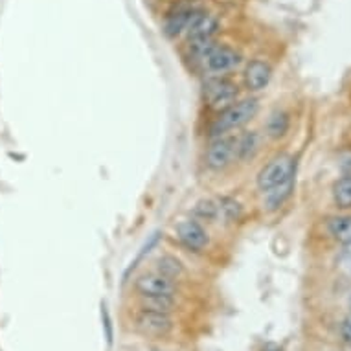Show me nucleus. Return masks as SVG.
I'll return each mask as SVG.
<instances>
[{"mask_svg":"<svg viewBox=\"0 0 351 351\" xmlns=\"http://www.w3.org/2000/svg\"><path fill=\"white\" fill-rule=\"evenodd\" d=\"M237 96H239V88L234 81L225 75H212L204 81V86H202L204 104L208 109L217 114L236 104Z\"/></svg>","mask_w":351,"mask_h":351,"instance_id":"1","label":"nucleus"},{"mask_svg":"<svg viewBox=\"0 0 351 351\" xmlns=\"http://www.w3.org/2000/svg\"><path fill=\"white\" fill-rule=\"evenodd\" d=\"M258 110L259 101L256 98L237 101V104H234L232 107L223 110V112H219L217 120L213 121L212 125V134L221 136V134L236 131V129H239V127H243L245 123L252 120L254 116L258 114Z\"/></svg>","mask_w":351,"mask_h":351,"instance_id":"2","label":"nucleus"},{"mask_svg":"<svg viewBox=\"0 0 351 351\" xmlns=\"http://www.w3.org/2000/svg\"><path fill=\"white\" fill-rule=\"evenodd\" d=\"M294 171H296V162H294L293 156H274V158L259 171L258 188L261 191L272 190V188H276V186L294 179Z\"/></svg>","mask_w":351,"mask_h":351,"instance_id":"3","label":"nucleus"},{"mask_svg":"<svg viewBox=\"0 0 351 351\" xmlns=\"http://www.w3.org/2000/svg\"><path fill=\"white\" fill-rule=\"evenodd\" d=\"M199 4L193 0H175L162 21V32L167 39H177L184 34Z\"/></svg>","mask_w":351,"mask_h":351,"instance_id":"4","label":"nucleus"},{"mask_svg":"<svg viewBox=\"0 0 351 351\" xmlns=\"http://www.w3.org/2000/svg\"><path fill=\"white\" fill-rule=\"evenodd\" d=\"M241 59L243 58L239 50H236L234 47H228V45H219L217 43L212 48V52L204 58L202 66L212 75H225L234 69H237L241 64Z\"/></svg>","mask_w":351,"mask_h":351,"instance_id":"5","label":"nucleus"},{"mask_svg":"<svg viewBox=\"0 0 351 351\" xmlns=\"http://www.w3.org/2000/svg\"><path fill=\"white\" fill-rule=\"evenodd\" d=\"M237 158V138L217 136L206 151V166L213 171L225 169Z\"/></svg>","mask_w":351,"mask_h":351,"instance_id":"6","label":"nucleus"},{"mask_svg":"<svg viewBox=\"0 0 351 351\" xmlns=\"http://www.w3.org/2000/svg\"><path fill=\"white\" fill-rule=\"evenodd\" d=\"M221 28V21H219L217 15H213L212 12H208L206 8L199 6L197 12L193 13L188 28H186V37L190 39H210V37H215Z\"/></svg>","mask_w":351,"mask_h":351,"instance_id":"7","label":"nucleus"},{"mask_svg":"<svg viewBox=\"0 0 351 351\" xmlns=\"http://www.w3.org/2000/svg\"><path fill=\"white\" fill-rule=\"evenodd\" d=\"M136 328L142 335L151 337V339H164L171 333L173 320L166 313H155L145 311L142 309L140 315L136 317Z\"/></svg>","mask_w":351,"mask_h":351,"instance_id":"8","label":"nucleus"},{"mask_svg":"<svg viewBox=\"0 0 351 351\" xmlns=\"http://www.w3.org/2000/svg\"><path fill=\"white\" fill-rule=\"evenodd\" d=\"M177 237L186 248H190L193 252H202L208 247V234L202 228L199 221L193 219H184L177 225Z\"/></svg>","mask_w":351,"mask_h":351,"instance_id":"9","label":"nucleus"},{"mask_svg":"<svg viewBox=\"0 0 351 351\" xmlns=\"http://www.w3.org/2000/svg\"><path fill=\"white\" fill-rule=\"evenodd\" d=\"M136 291L140 296H151V294H166V296H173L177 287L169 278L162 276L158 272L153 274H142L136 280Z\"/></svg>","mask_w":351,"mask_h":351,"instance_id":"10","label":"nucleus"},{"mask_svg":"<svg viewBox=\"0 0 351 351\" xmlns=\"http://www.w3.org/2000/svg\"><path fill=\"white\" fill-rule=\"evenodd\" d=\"M271 64L267 63V61H261V59H254V61H250L247 64V69H245V85L252 93L263 90L271 83Z\"/></svg>","mask_w":351,"mask_h":351,"instance_id":"11","label":"nucleus"},{"mask_svg":"<svg viewBox=\"0 0 351 351\" xmlns=\"http://www.w3.org/2000/svg\"><path fill=\"white\" fill-rule=\"evenodd\" d=\"M326 226H328L329 236L333 237L335 241L342 243V245H351V215L329 217Z\"/></svg>","mask_w":351,"mask_h":351,"instance_id":"12","label":"nucleus"},{"mask_svg":"<svg viewBox=\"0 0 351 351\" xmlns=\"http://www.w3.org/2000/svg\"><path fill=\"white\" fill-rule=\"evenodd\" d=\"M294 188V179L287 180V182H283V184L276 186V188H272V190L265 191V206L267 210H278V208H282L285 204L291 193H293Z\"/></svg>","mask_w":351,"mask_h":351,"instance_id":"13","label":"nucleus"},{"mask_svg":"<svg viewBox=\"0 0 351 351\" xmlns=\"http://www.w3.org/2000/svg\"><path fill=\"white\" fill-rule=\"evenodd\" d=\"M156 272L169 280H179L180 276H184V265L180 263V259L166 254L156 259Z\"/></svg>","mask_w":351,"mask_h":351,"instance_id":"14","label":"nucleus"},{"mask_svg":"<svg viewBox=\"0 0 351 351\" xmlns=\"http://www.w3.org/2000/svg\"><path fill=\"white\" fill-rule=\"evenodd\" d=\"M175 307V300L173 296H166V294H151V296H142V309L145 311H155V313H169Z\"/></svg>","mask_w":351,"mask_h":351,"instance_id":"15","label":"nucleus"},{"mask_svg":"<svg viewBox=\"0 0 351 351\" xmlns=\"http://www.w3.org/2000/svg\"><path fill=\"white\" fill-rule=\"evenodd\" d=\"M219 206V217L225 219V223H236L243 215L241 204L232 199V197H221L217 201Z\"/></svg>","mask_w":351,"mask_h":351,"instance_id":"16","label":"nucleus"},{"mask_svg":"<svg viewBox=\"0 0 351 351\" xmlns=\"http://www.w3.org/2000/svg\"><path fill=\"white\" fill-rule=\"evenodd\" d=\"M289 114L287 112H283V110H276V112H272L271 118L267 120V134L271 136V138H282L285 136V133L289 131Z\"/></svg>","mask_w":351,"mask_h":351,"instance_id":"17","label":"nucleus"},{"mask_svg":"<svg viewBox=\"0 0 351 351\" xmlns=\"http://www.w3.org/2000/svg\"><path fill=\"white\" fill-rule=\"evenodd\" d=\"M333 199L335 204L342 210L351 208V175L342 177L333 184Z\"/></svg>","mask_w":351,"mask_h":351,"instance_id":"18","label":"nucleus"},{"mask_svg":"<svg viewBox=\"0 0 351 351\" xmlns=\"http://www.w3.org/2000/svg\"><path fill=\"white\" fill-rule=\"evenodd\" d=\"M259 147V136L258 133H245L243 136L237 138V158H241V160H248V158H252L256 155V151Z\"/></svg>","mask_w":351,"mask_h":351,"instance_id":"19","label":"nucleus"},{"mask_svg":"<svg viewBox=\"0 0 351 351\" xmlns=\"http://www.w3.org/2000/svg\"><path fill=\"white\" fill-rule=\"evenodd\" d=\"M193 213L199 219H206V221H215L219 217V206L217 201L212 199H202L193 206Z\"/></svg>","mask_w":351,"mask_h":351,"instance_id":"20","label":"nucleus"},{"mask_svg":"<svg viewBox=\"0 0 351 351\" xmlns=\"http://www.w3.org/2000/svg\"><path fill=\"white\" fill-rule=\"evenodd\" d=\"M158 239H160V232H155V234H153V236L149 237V241H147V243H145V245H144V248H142V252H140L138 256H136V259H134L133 263H131V267L127 269L125 276H127V274H129V272L133 271L134 267L138 265V261H140V259H142V258H144L145 254H149V252H151V248L156 247V243H158Z\"/></svg>","mask_w":351,"mask_h":351,"instance_id":"21","label":"nucleus"},{"mask_svg":"<svg viewBox=\"0 0 351 351\" xmlns=\"http://www.w3.org/2000/svg\"><path fill=\"white\" fill-rule=\"evenodd\" d=\"M337 263L348 276H351V245H344V248L340 250Z\"/></svg>","mask_w":351,"mask_h":351,"instance_id":"22","label":"nucleus"},{"mask_svg":"<svg viewBox=\"0 0 351 351\" xmlns=\"http://www.w3.org/2000/svg\"><path fill=\"white\" fill-rule=\"evenodd\" d=\"M101 320H104V328H105V339H107V344H112V320H110V315L107 311V305L101 304Z\"/></svg>","mask_w":351,"mask_h":351,"instance_id":"23","label":"nucleus"},{"mask_svg":"<svg viewBox=\"0 0 351 351\" xmlns=\"http://www.w3.org/2000/svg\"><path fill=\"white\" fill-rule=\"evenodd\" d=\"M342 337H344L346 342L351 346V317L346 318L344 324H342Z\"/></svg>","mask_w":351,"mask_h":351,"instance_id":"24","label":"nucleus"}]
</instances>
